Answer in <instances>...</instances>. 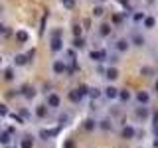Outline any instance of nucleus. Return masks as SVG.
<instances>
[{"label": "nucleus", "mask_w": 158, "mask_h": 148, "mask_svg": "<svg viewBox=\"0 0 158 148\" xmlns=\"http://www.w3.org/2000/svg\"><path fill=\"white\" fill-rule=\"evenodd\" d=\"M61 105V99H59V95L57 93H52V95H48V107H59Z\"/></svg>", "instance_id": "obj_1"}, {"label": "nucleus", "mask_w": 158, "mask_h": 148, "mask_svg": "<svg viewBox=\"0 0 158 148\" xmlns=\"http://www.w3.org/2000/svg\"><path fill=\"white\" fill-rule=\"evenodd\" d=\"M121 136H123V138H127V140H131V138H135V136H136V130H135L132 126H123Z\"/></svg>", "instance_id": "obj_2"}, {"label": "nucleus", "mask_w": 158, "mask_h": 148, "mask_svg": "<svg viewBox=\"0 0 158 148\" xmlns=\"http://www.w3.org/2000/svg\"><path fill=\"white\" fill-rule=\"evenodd\" d=\"M136 101L140 103V105H144V107H146V105H148V101H150V95H148L146 91H138V93H136Z\"/></svg>", "instance_id": "obj_3"}, {"label": "nucleus", "mask_w": 158, "mask_h": 148, "mask_svg": "<svg viewBox=\"0 0 158 148\" xmlns=\"http://www.w3.org/2000/svg\"><path fill=\"white\" fill-rule=\"evenodd\" d=\"M115 49H117V51H127V49H128V39H117V42H115Z\"/></svg>", "instance_id": "obj_4"}, {"label": "nucleus", "mask_w": 158, "mask_h": 148, "mask_svg": "<svg viewBox=\"0 0 158 148\" xmlns=\"http://www.w3.org/2000/svg\"><path fill=\"white\" fill-rule=\"evenodd\" d=\"M89 57L95 59V61H103V59H107V51H105V49H103V51H91Z\"/></svg>", "instance_id": "obj_5"}, {"label": "nucleus", "mask_w": 158, "mask_h": 148, "mask_svg": "<svg viewBox=\"0 0 158 148\" xmlns=\"http://www.w3.org/2000/svg\"><path fill=\"white\" fill-rule=\"evenodd\" d=\"M105 77L109 79V81H115V79L118 77V69L117 67H109L107 71H105Z\"/></svg>", "instance_id": "obj_6"}, {"label": "nucleus", "mask_w": 158, "mask_h": 148, "mask_svg": "<svg viewBox=\"0 0 158 148\" xmlns=\"http://www.w3.org/2000/svg\"><path fill=\"white\" fill-rule=\"evenodd\" d=\"M136 117L138 118H140V121H146V117H148V109L144 107V105H142V107H136Z\"/></svg>", "instance_id": "obj_7"}, {"label": "nucleus", "mask_w": 158, "mask_h": 148, "mask_svg": "<svg viewBox=\"0 0 158 148\" xmlns=\"http://www.w3.org/2000/svg\"><path fill=\"white\" fill-rule=\"evenodd\" d=\"M53 71H56L57 75H61V73H65V71H67L65 63H63V61H56V63H53Z\"/></svg>", "instance_id": "obj_8"}, {"label": "nucleus", "mask_w": 158, "mask_h": 148, "mask_svg": "<svg viewBox=\"0 0 158 148\" xmlns=\"http://www.w3.org/2000/svg\"><path fill=\"white\" fill-rule=\"evenodd\" d=\"M63 46H61V38L59 36H53V39H52V51H59Z\"/></svg>", "instance_id": "obj_9"}, {"label": "nucleus", "mask_w": 158, "mask_h": 148, "mask_svg": "<svg viewBox=\"0 0 158 148\" xmlns=\"http://www.w3.org/2000/svg\"><path fill=\"white\" fill-rule=\"evenodd\" d=\"M105 97H109V99H115V97H118V89L117 87H107L105 89Z\"/></svg>", "instance_id": "obj_10"}, {"label": "nucleus", "mask_w": 158, "mask_h": 148, "mask_svg": "<svg viewBox=\"0 0 158 148\" xmlns=\"http://www.w3.org/2000/svg\"><path fill=\"white\" fill-rule=\"evenodd\" d=\"M59 128H49V130H42L40 134H42V138H49V136H57Z\"/></svg>", "instance_id": "obj_11"}, {"label": "nucleus", "mask_w": 158, "mask_h": 148, "mask_svg": "<svg viewBox=\"0 0 158 148\" xmlns=\"http://www.w3.org/2000/svg\"><path fill=\"white\" fill-rule=\"evenodd\" d=\"M142 24H144V28H148V30H152V28L156 26V20L152 18V16H146L144 20H142Z\"/></svg>", "instance_id": "obj_12"}, {"label": "nucleus", "mask_w": 158, "mask_h": 148, "mask_svg": "<svg viewBox=\"0 0 158 148\" xmlns=\"http://www.w3.org/2000/svg\"><path fill=\"white\" fill-rule=\"evenodd\" d=\"M32 146H34L32 136H24V138H22V142H20V148H32Z\"/></svg>", "instance_id": "obj_13"}, {"label": "nucleus", "mask_w": 158, "mask_h": 148, "mask_svg": "<svg viewBox=\"0 0 158 148\" xmlns=\"http://www.w3.org/2000/svg\"><path fill=\"white\" fill-rule=\"evenodd\" d=\"M131 42L135 43V46H144V38L140 36V34H132V38H131Z\"/></svg>", "instance_id": "obj_14"}, {"label": "nucleus", "mask_w": 158, "mask_h": 148, "mask_svg": "<svg viewBox=\"0 0 158 148\" xmlns=\"http://www.w3.org/2000/svg\"><path fill=\"white\" fill-rule=\"evenodd\" d=\"M69 101H73V103H79V101H81V93H79L77 89L69 91Z\"/></svg>", "instance_id": "obj_15"}, {"label": "nucleus", "mask_w": 158, "mask_h": 148, "mask_svg": "<svg viewBox=\"0 0 158 148\" xmlns=\"http://www.w3.org/2000/svg\"><path fill=\"white\" fill-rule=\"evenodd\" d=\"M99 34H101V36H111V26H109V24H101V26H99Z\"/></svg>", "instance_id": "obj_16"}, {"label": "nucleus", "mask_w": 158, "mask_h": 148, "mask_svg": "<svg viewBox=\"0 0 158 148\" xmlns=\"http://www.w3.org/2000/svg\"><path fill=\"white\" fill-rule=\"evenodd\" d=\"M22 95H24V97H28V99H32L34 95H36V91H34V87H30V85H28V87H22Z\"/></svg>", "instance_id": "obj_17"}, {"label": "nucleus", "mask_w": 158, "mask_h": 148, "mask_svg": "<svg viewBox=\"0 0 158 148\" xmlns=\"http://www.w3.org/2000/svg\"><path fill=\"white\" fill-rule=\"evenodd\" d=\"M140 75H144V77H150V75H154V69H152V67H142L140 69Z\"/></svg>", "instance_id": "obj_18"}, {"label": "nucleus", "mask_w": 158, "mask_h": 148, "mask_svg": "<svg viewBox=\"0 0 158 148\" xmlns=\"http://www.w3.org/2000/svg\"><path fill=\"white\" fill-rule=\"evenodd\" d=\"M118 99H121L123 103L131 101V93H128V91H118Z\"/></svg>", "instance_id": "obj_19"}, {"label": "nucleus", "mask_w": 158, "mask_h": 148, "mask_svg": "<svg viewBox=\"0 0 158 148\" xmlns=\"http://www.w3.org/2000/svg\"><path fill=\"white\" fill-rule=\"evenodd\" d=\"M14 61H16V65H24V63L28 61V56H24V53H20V56H16V59H14Z\"/></svg>", "instance_id": "obj_20"}, {"label": "nucleus", "mask_w": 158, "mask_h": 148, "mask_svg": "<svg viewBox=\"0 0 158 148\" xmlns=\"http://www.w3.org/2000/svg\"><path fill=\"white\" fill-rule=\"evenodd\" d=\"M18 42H28V32H24V30H20V32L16 34Z\"/></svg>", "instance_id": "obj_21"}, {"label": "nucleus", "mask_w": 158, "mask_h": 148, "mask_svg": "<svg viewBox=\"0 0 158 148\" xmlns=\"http://www.w3.org/2000/svg\"><path fill=\"white\" fill-rule=\"evenodd\" d=\"M0 142L2 144H10V132H2L0 134Z\"/></svg>", "instance_id": "obj_22"}, {"label": "nucleus", "mask_w": 158, "mask_h": 148, "mask_svg": "<svg viewBox=\"0 0 158 148\" xmlns=\"http://www.w3.org/2000/svg\"><path fill=\"white\" fill-rule=\"evenodd\" d=\"M36 115H38V117H46V115H48V109H46V107H42V105H40V107L36 109Z\"/></svg>", "instance_id": "obj_23"}, {"label": "nucleus", "mask_w": 158, "mask_h": 148, "mask_svg": "<svg viewBox=\"0 0 158 148\" xmlns=\"http://www.w3.org/2000/svg\"><path fill=\"white\" fill-rule=\"evenodd\" d=\"M83 46H85V42H83V38H75V39H73V47H83Z\"/></svg>", "instance_id": "obj_24"}, {"label": "nucleus", "mask_w": 158, "mask_h": 148, "mask_svg": "<svg viewBox=\"0 0 158 148\" xmlns=\"http://www.w3.org/2000/svg\"><path fill=\"white\" fill-rule=\"evenodd\" d=\"M144 18H146V16H144L142 12H135V14H132V20H135V22H142Z\"/></svg>", "instance_id": "obj_25"}, {"label": "nucleus", "mask_w": 158, "mask_h": 148, "mask_svg": "<svg viewBox=\"0 0 158 148\" xmlns=\"http://www.w3.org/2000/svg\"><path fill=\"white\" fill-rule=\"evenodd\" d=\"M4 79H8V81H10V79H14V69H4Z\"/></svg>", "instance_id": "obj_26"}, {"label": "nucleus", "mask_w": 158, "mask_h": 148, "mask_svg": "<svg viewBox=\"0 0 158 148\" xmlns=\"http://www.w3.org/2000/svg\"><path fill=\"white\" fill-rule=\"evenodd\" d=\"M93 128H95V121H93V118L85 121V130H93Z\"/></svg>", "instance_id": "obj_27"}, {"label": "nucleus", "mask_w": 158, "mask_h": 148, "mask_svg": "<svg viewBox=\"0 0 158 148\" xmlns=\"http://www.w3.org/2000/svg\"><path fill=\"white\" fill-rule=\"evenodd\" d=\"M61 2H63V6H65L67 10H71L73 6H75V0H61Z\"/></svg>", "instance_id": "obj_28"}, {"label": "nucleus", "mask_w": 158, "mask_h": 148, "mask_svg": "<svg viewBox=\"0 0 158 148\" xmlns=\"http://www.w3.org/2000/svg\"><path fill=\"white\" fill-rule=\"evenodd\" d=\"M89 95H91L93 99H97L99 95H101V93H99V89H89Z\"/></svg>", "instance_id": "obj_29"}, {"label": "nucleus", "mask_w": 158, "mask_h": 148, "mask_svg": "<svg viewBox=\"0 0 158 148\" xmlns=\"http://www.w3.org/2000/svg\"><path fill=\"white\" fill-rule=\"evenodd\" d=\"M103 12H105V10H103L101 6H95V10H93V14H95V16H103Z\"/></svg>", "instance_id": "obj_30"}, {"label": "nucleus", "mask_w": 158, "mask_h": 148, "mask_svg": "<svg viewBox=\"0 0 158 148\" xmlns=\"http://www.w3.org/2000/svg\"><path fill=\"white\" fill-rule=\"evenodd\" d=\"M73 36H75V38H81V28H79V26H73Z\"/></svg>", "instance_id": "obj_31"}, {"label": "nucleus", "mask_w": 158, "mask_h": 148, "mask_svg": "<svg viewBox=\"0 0 158 148\" xmlns=\"http://www.w3.org/2000/svg\"><path fill=\"white\" fill-rule=\"evenodd\" d=\"M113 22H115V24H121L123 22V16H121V14H115V16H113Z\"/></svg>", "instance_id": "obj_32"}, {"label": "nucleus", "mask_w": 158, "mask_h": 148, "mask_svg": "<svg viewBox=\"0 0 158 148\" xmlns=\"http://www.w3.org/2000/svg\"><path fill=\"white\" fill-rule=\"evenodd\" d=\"M67 57L75 61V49H67Z\"/></svg>", "instance_id": "obj_33"}, {"label": "nucleus", "mask_w": 158, "mask_h": 148, "mask_svg": "<svg viewBox=\"0 0 158 148\" xmlns=\"http://www.w3.org/2000/svg\"><path fill=\"white\" fill-rule=\"evenodd\" d=\"M0 115H8V109H6V105H0Z\"/></svg>", "instance_id": "obj_34"}, {"label": "nucleus", "mask_w": 158, "mask_h": 148, "mask_svg": "<svg viewBox=\"0 0 158 148\" xmlns=\"http://www.w3.org/2000/svg\"><path fill=\"white\" fill-rule=\"evenodd\" d=\"M101 126H103V128H111V125H109V121H103V122H101Z\"/></svg>", "instance_id": "obj_35"}, {"label": "nucleus", "mask_w": 158, "mask_h": 148, "mask_svg": "<svg viewBox=\"0 0 158 148\" xmlns=\"http://www.w3.org/2000/svg\"><path fill=\"white\" fill-rule=\"evenodd\" d=\"M65 148H73V142H71V140H67V142H65Z\"/></svg>", "instance_id": "obj_36"}, {"label": "nucleus", "mask_w": 158, "mask_h": 148, "mask_svg": "<svg viewBox=\"0 0 158 148\" xmlns=\"http://www.w3.org/2000/svg\"><path fill=\"white\" fill-rule=\"evenodd\" d=\"M154 134L158 136V125H154Z\"/></svg>", "instance_id": "obj_37"}, {"label": "nucleus", "mask_w": 158, "mask_h": 148, "mask_svg": "<svg viewBox=\"0 0 158 148\" xmlns=\"http://www.w3.org/2000/svg\"><path fill=\"white\" fill-rule=\"evenodd\" d=\"M154 91H156V93H158V81H156V83H154Z\"/></svg>", "instance_id": "obj_38"}, {"label": "nucleus", "mask_w": 158, "mask_h": 148, "mask_svg": "<svg viewBox=\"0 0 158 148\" xmlns=\"http://www.w3.org/2000/svg\"><path fill=\"white\" fill-rule=\"evenodd\" d=\"M4 32V26H2V24H0V34H2Z\"/></svg>", "instance_id": "obj_39"}, {"label": "nucleus", "mask_w": 158, "mask_h": 148, "mask_svg": "<svg viewBox=\"0 0 158 148\" xmlns=\"http://www.w3.org/2000/svg\"><path fill=\"white\" fill-rule=\"evenodd\" d=\"M154 146H156V148H158V138H156V140H154Z\"/></svg>", "instance_id": "obj_40"}, {"label": "nucleus", "mask_w": 158, "mask_h": 148, "mask_svg": "<svg viewBox=\"0 0 158 148\" xmlns=\"http://www.w3.org/2000/svg\"><path fill=\"white\" fill-rule=\"evenodd\" d=\"M8 148H12V146H8Z\"/></svg>", "instance_id": "obj_41"}]
</instances>
